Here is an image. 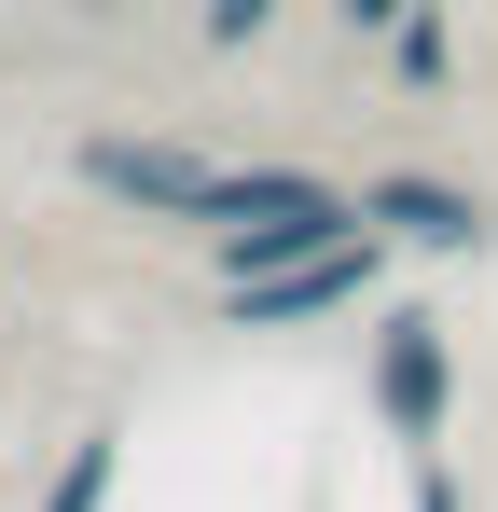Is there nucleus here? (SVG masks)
<instances>
[{"mask_svg":"<svg viewBox=\"0 0 498 512\" xmlns=\"http://www.w3.org/2000/svg\"><path fill=\"white\" fill-rule=\"evenodd\" d=\"M194 236H208V277H263V263H305L332 236H360V194L332 167H208Z\"/></svg>","mask_w":498,"mask_h":512,"instance_id":"f257e3e1","label":"nucleus"},{"mask_svg":"<svg viewBox=\"0 0 498 512\" xmlns=\"http://www.w3.org/2000/svg\"><path fill=\"white\" fill-rule=\"evenodd\" d=\"M208 139H180V125H83L70 139V180L97 208H125V222H194V194H208Z\"/></svg>","mask_w":498,"mask_h":512,"instance_id":"f03ea898","label":"nucleus"},{"mask_svg":"<svg viewBox=\"0 0 498 512\" xmlns=\"http://www.w3.org/2000/svg\"><path fill=\"white\" fill-rule=\"evenodd\" d=\"M374 277H388V236L360 222V236H332V250H305V263L222 277V319H236V333H305V319H332V305H360Z\"/></svg>","mask_w":498,"mask_h":512,"instance_id":"7ed1b4c3","label":"nucleus"},{"mask_svg":"<svg viewBox=\"0 0 498 512\" xmlns=\"http://www.w3.org/2000/svg\"><path fill=\"white\" fill-rule=\"evenodd\" d=\"M374 416H388L402 457H429L443 416H457V346H443L429 305H388V319H374Z\"/></svg>","mask_w":498,"mask_h":512,"instance_id":"20e7f679","label":"nucleus"},{"mask_svg":"<svg viewBox=\"0 0 498 512\" xmlns=\"http://www.w3.org/2000/svg\"><path fill=\"white\" fill-rule=\"evenodd\" d=\"M346 194H360V222H374L388 250H415V263H457V250L498 236V208L471 180H443V167H388V180H346Z\"/></svg>","mask_w":498,"mask_h":512,"instance_id":"39448f33","label":"nucleus"},{"mask_svg":"<svg viewBox=\"0 0 498 512\" xmlns=\"http://www.w3.org/2000/svg\"><path fill=\"white\" fill-rule=\"evenodd\" d=\"M374 56H388V84H402V97H443V84H457V28H443V0H429V14H402Z\"/></svg>","mask_w":498,"mask_h":512,"instance_id":"423d86ee","label":"nucleus"},{"mask_svg":"<svg viewBox=\"0 0 498 512\" xmlns=\"http://www.w3.org/2000/svg\"><path fill=\"white\" fill-rule=\"evenodd\" d=\"M111 485H125V429H83L56 457V485H42V512H111Z\"/></svg>","mask_w":498,"mask_h":512,"instance_id":"0eeeda50","label":"nucleus"},{"mask_svg":"<svg viewBox=\"0 0 498 512\" xmlns=\"http://www.w3.org/2000/svg\"><path fill=\"white\" fill-rule=\"evenodd\" d=\"M277 14H291V0H194V56H249Z\"/></svg>","mask_w":498,"mask_h":512,"instance_id":"6e6552de","label":"nucleus"},{"mask_svg":"<svg viewBox=\"0 0 498 512\" xmlns=\"http://www.w3.org/2000/svg\"><path fill=\"white\" fill-rule=\"evenodd\" d=\"M402 14H429V0H332V28H346V42H388Z\"/></svg>","mask_w":498,"mask_h":512,"instance_id":"1a4fd4ad","label":"nucleus"},{"mask_svg":"<svg viewBox=\"0 0 498 512\" xmlns=\"http://www.w3.org/2000/svg\"><path fill=\"white\" fill-rule=\"evenodd\" d=\"M415 512H471V499H457V471H443V457H415Z\"/></svg>","mask_w":498,"mask_h":512,"instance_id":"9d476101","label":"nucleus"},{"mask_svg":"<svg viewBox=\"0 0 498 512\" xmlns=\"http://www.w3.org/2000/svg\"><path fill=\"white\" fill-rule=\"evenodd\" d=\"M56 14H139V0H56Z\"/></svg>","mask_w":498,"mask_h":512,"instance_id":"9b49d317","label":"nucleus"}]
</instances>
